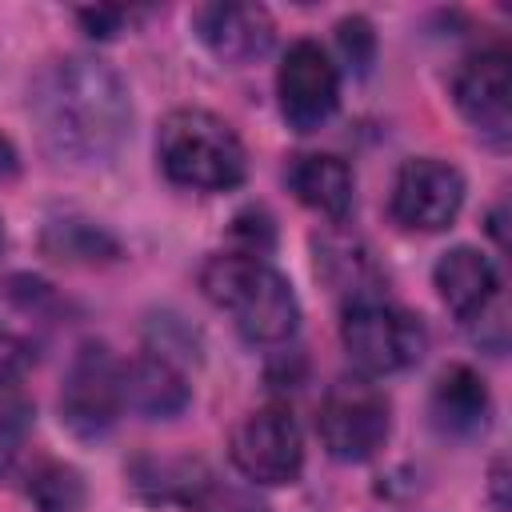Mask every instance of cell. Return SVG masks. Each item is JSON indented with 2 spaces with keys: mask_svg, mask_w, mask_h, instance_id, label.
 I'll return each mask as SVG.
<instances>
[{
  "mask_svg": "<svg viewBox=\"0 0 512 512\" xmlns=\"http://www.w3.org/2000/svg\"><path fill=\"white\" fill-rule=\"evenodd\" d=\"M40 144L60 164H108L132 128V100L120 72L96 56H60L40 68L28 92Z\"/></svg>",
  "mask_w": 512,
  "mask_h": 512,
  "instance_id": "cell-1",
  "label": "cell"
},
{
  "mask_svg": "<svg viewBox=\"0 0 512 512\" xmlns=\"http://www.w3.org/2000/svg\"><path fill=\"white\" fill-rule=\"evenodd\" d=\"M200 288L216 308L232 316L248 344H284L300 324L296 292L268 260L240 252L208 256L200 268Z\"/></svg>",
  "mask_w": 512,
  "mask_h": 512,
  "instance_id": "cell-2",
  "label": "cell"
},
{
  "mask_svg": "<svg viewBox=\"0 0 512 512\" xmlns=\"http://www.w3.org/2000/svg\"><path fill=\"white\" fill-rule=\"evenodd\" d=\"M156 160L172 184L192 192H228L248 176L240 136L208 108L168 112L156 132Z\"/></svg>",
  "mask_w": 512,
  "mask_h": 512,
  "instance_id": "cell-3",
  "label": "cell"
},
{
  "mask_svg": "<svg viewBox=\"0 0 512 512\" xmlns=\"http://www.w3.org/2000/svg\"><path fill=\"white\" fill-rule=\"evenodd\" d=\"M340 340H344V352L352 356V364L372 376L404 372V368L420 364V356L428 348V332H424L420 316L384 300L380 292L356 296L344 304Z\"/></svg>",
  "mask_w": 512,
  "mask_h": 512,
  "instance_id": "cell-4",
  "label": "cell"
},
{
  "mask_svg": "<svg viewBox=\"0 0 512 512\" xmlns=\"http://www.w3.org/2000/svg\"><path fill=\"white\" fill-rule=\"evenodd\" d=\"M316 432L332 460L344 464L372 460L392 432V404L372 380L344 376L324 392L316 412Z\"/></svg>",
  "mask_w": 512,
  "mask_h": 512,
  "instance_id": "cell-5",
  "label": "cell"
},
{
  "mask_svg": "<svg viewBox=\"0 0 512 512\" xmlns=\"http://www.w3.org/2000/svg\"><path fill=\"white\" fill-rule=\"evenodd\" d=\"M124 412V360L108 344L84 340L64 372L60 420L76 436H104Z\"/></svg>",
  "mask_w": 512,
  "mask_h": 512,
  "instance_id": "cell-6",
  "label": "cell"
},
{
  "mask_svg": "<svg viewBox=\"0 0 512 512\" xmlns=\"http://www.w3.org/2000/svg\"><path fill=\"white\" fill-rule=\"evenodd\" d=\"M228 456L252 484H292L304 468V436L288 408L264 404L248 412L228 440Z\"/></svg>",
  "mask_w": 512,
  "mask_h": 512,
  "instance_id": "cell-7",
  "label": "cell"
},
{
  "mask_svg": "<svg viewBox=\"0 0 512 512\" xmlns=\"http://www.w3.org/2000/svg\"><path fill=\"white\" fill-rule=\"evenodd\" d=\"M464 204V176L436 156H416L404 160L396 180H392V196H388V212L400 228L408 232H440L460 216Z\"/></svg>",
  "mask_w": 512,
  "mask_h": 512,
  "instance_id": "cell-8",
  "label": "cell"
},
{
  "mask_svg": "<svg viewBox=\"0 0 512 512\" xmlns=\"http://www.w3.org/2000/svg\"><path fill=\"white\" fill-rule=\"evenodd\" d=\"M512 68L504 48L472 52L452 76V100L476 136L492 148H508L512 136Z\"/></svg>",
  "mask_w": 512,
  "mask_h": 512,
  "instance_id": "cell-9",
  "label": "cell"
},
{
  "mask_svg": "<svg viewBox=\"0 0 512 512\" xmlns=\"http://www.w3.org/2000/svg\"><path fill=\"white\" fill-rule=\"evenodd\" d=\"M276 96L288 128L296 132L320 128L340 104V72L332 56L316 40H292L276 72Z\"/></svg>",
  "mask_w": 512,
  "mask_h": 512,
  "instance_id": "cell-10",
  "label": "cell"
},
{
  "mask_svg": "<svg viewBox=\"0 0 512 512\" xmlns=\"http://www.w3.org/2000/svg\"><path fill=\"white\" fill-rule=\"evenodd\" d=\"M200 44L220 60V64H252L272 48V16L260 4H204L192 16Z\"/></svg>",
  "mask_w": 512,
  "mask_h": 512,
  "instance_id": "cell-11",
  "label": "cell"
},
{
  "mask_svg": "<svg viewBox=\"0 0 512 512\" xmlns=\"http://www.w3.org/2000/svg\"><path fill=\"white\" fill-rule=\"evenodd\" d=\"M432 284H436L440 300L448 304V312L460 316V320H468V324L500 300V280H496L492 260L480 256V252L468 248V244L448 248V252L436 260Z\"/></svg>",
  "mask_w": 512,
  "mask_h": 512,
  "instance_id": "cell-12",
  "label": "cell"
},
{
  "mask_svg": "<svg viewBox=\"0 0 512 512\" xmlns=\"http://www.w3.org/2000/svg\"><path fill=\"white\" fill-rule=\"evenodd\" d=\"M292 196L328 216V220H344L352 212V196H356V180H352V168L332 156V152H304V156H292L288 172H284Z\"/></svg>",
  "mask_w": 512,
  "mask_h": 512,
  "instance_id": "cell-13",
  "label": "cell"
},
{
  "mask_svg": "<svg viewBox=\"0 0 512 512\" xmlns=\"http://www.w3.org/2000/svg\"><path fill=\"white\" fill-rule=\"evenodd\" d=\"M188 396L192 392L184 384V372L172 360L144 352L124 364V408L148 420H172L188 408Z\"/></svg>",
  "mask_w": 512,
  "mask_h": 512,
  "instance_id": "cell-14",
  "label": "cell"
},
{
  "mask_svg": "<svg viewBox=\"0 0 512 512\" xmlns=\"http://www.w3.org/2000/svg\"><path fill=\"white\" fill-rule=\"evenodd\" d=\"M488 388L480 380V372H472L468 364H452L436 376L432 384V420L440 432H452V436H472V432H484L488 424Z\"/></svg>",
  "mask_w": 512,
  "mask_h": 512,
  "instance_id": "cell-15",
  "label": "cell"
},
{
  "mask_svg": "<svg viewBox=\"0 0 512 512\" xmlns=\"http://www.w3.org/2000/svg\"><path fill=\"white\" fill-rule=\"evenodd\" d=\"M44 256L60 260V264H104L120 256V244L92 220H52L40 236Z\"/></svg>",
  "mask_w": 512,
  "mask_h": 512,
  "instance_id": "cell-16",
  "label": "cell"
},
{
  "mask_svg": "<svg viewBox=\"0 0 512 512\" xmlns=\"http://www.w3.org/2000/svg\"><path fill=\"white\" fill-rule=\"evenodd\" d=\"M28 500L36 512H84V476L64 460H40L28 472Z\"/></svg>",
  "mask_w": 512,
  "mask_h": 512,
  "instance_id": "cell-17",
  "label": "cell"
},
{
  "mask_svg": "<svg viewBox=\"0 0 512 512\" xmlns=\"http://www.w3.org/2000/svg\"><path fill=\"white\" fill-rule=\"evenodd\" d=\"M188 508H196V512H268L248 488L220 484L216 476H204L196 484V492L188 496Z\"/></svg>",
  "mask_w": 512,
  "mask_h": 512,
  "instance_id": "cell-18",
  "label": "cell"
},
{
  "mask_svg": "<svg viewBox=\"0 0 512 512\" xmlns=\"http://www.w3.org/2000/svg\"><path fill=\"white\" fill-rule=\"evenodd\" d=\"M228 236H232V244H236L240 256H256V260H264L272 252V244H276V228H272V216L264 208L236 212Z\"/></svg>",
  "mask_w": 512,
  "mask_h": 512,
  "instance_id": "cell-19",
  "label": "cell"
},
{
  "mask_svg": "<svg viewBox=\"0 0 512 512\" xmlns=\"http://www.w3.org/2000/svg\"><path fill=\"white\" fill-rule=\"evenodd\" d=\"M336 44H340V56L348 60V68H356L360 76L368 72V64L376 60V32L364 16H348L336 24Z\"/></svg>",
  "mask_w": 512,
  "mask_h": 512,
  "instance_id": "cell-20",
  "label": "cell"
},
{
  "mask_svg": "<svg viewBox=\"0 0 512 512\" xmlns=\"http://www.w3.org/2000/svg\"><path fill=\"white\" fill-rule=\"evenodd\" d=\"M28 364H32V344L0 320V388L16 384L28 372Z\"/></svg>",
  "mask_w": 512,
  "mask_h": 512,
  "instance_id": "cell-21",
  "label": "cell"
},
{
  "mask_svg": "<svg viewBox=\"0 0 512 512\" xmlns=\"http://www.w3.org/2000/svg\"><path fill=\"white\" fill-rule=\"evenodd\" d=\"M76 16L88 28V36H116L124 24H132L128 8H80Z\"/></svg>",
  "mask_w": 512,
  "mask_h": 512,
  "instance_id": "cell-22",
  "label": "cell"
},
{
  "mask_svg": "<svg viewBox=\"0 0 512 512\" xmlns=\"http://www.w3.org/2000/svg\"><path fill=\"white\" fill-rule=\"evenodd\" d=\"M20 432H24V408L20 404H0V472L12 460V452L20 444Z\"/></svg>",
  "mask_w": 512,
  "mask_h": 512,
  "instance_id": "cell-23",
  "label": "cell"
},
{
  "mask_svg": "<svg viewBox=\"0 0 512 512\" xmlns=\"http://www.w3.org/2000/svg\"><path fill=\"white\" fill-rule=\"evenodd\" d=\"M504 472H508V464H504V460H496V464H492V496H496V504H500V508H508V492H504L508 476H504Z\"/></svg>",
  "mask_w": 512,
  "mask_h": 512,
  "instance_id": "cell-24",
  "label": "cell"
},
{
  "mask_svg": "<svg viewBox=\"0 0 512 512\" xmlns=\"http://www.w3.org/2000/svg\"><path fill=\"white\" fill-rule=\"evenodd\" d=\"M16 172V148L8 136H0V180H8Z\"/></svg>",
  "mask_w": 512,
  "mask_h": 512,
  "instance_id": "cell-25",
  "label": "cell"
},
{
  "mask_svg": "<svg viewBox=\"0 0 512 512\" xmlns=\"http://www.w3.org/2000/svg\"><path fill=\"white\" fill-rule=\"evenodd\" d=\"M488 232L496 236V244L504 248V204H496L492 208V216H488Z\"/></svg>",
  "mask_w": 512,
  "mask_h": 512,
  "instance_id": "cell-26",
  "label": "cell"
},
{
  "mask_svg": "<svg viewBox=\"0 0 512 512\" xmlns=\"http://www.w3.org/2000/svg\"><path fill=\"white\" fill-rule=\"evenodd\" d=\"M0 252H4V220H0Z\"/></svg>",
  "mask_w": 512,
  "mask_h": 512,
  "instance_id": "cell-27",
  "label": "cell"
}]
</instances>
